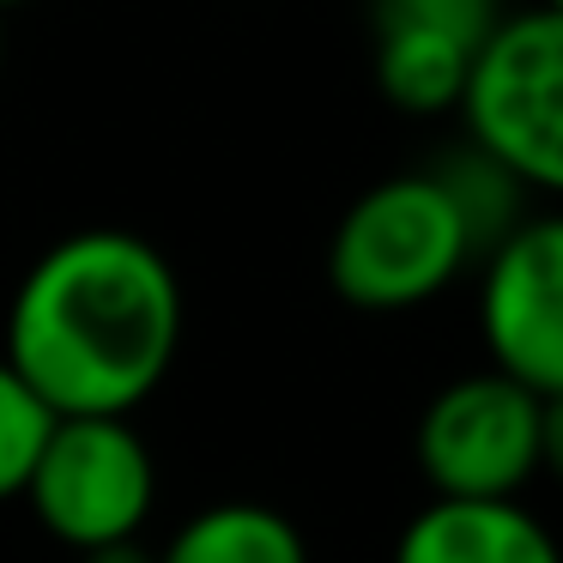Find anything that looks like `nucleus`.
Masks as SVG:
<instances>
[{
	"label": "nucleus",
	"instance_id": "f257e3e1",
	"mask_svg": "<svg viewBox=\"0 0 563 563\" xmlns=\"http://www.w3.org/2000/svg\"><path fill=\"white\" fill-rule=\"evenodd\" d=\"M183 352V279L134 231H74L31 261L7 309V364L55 418H128Z\"/></svg>",
	"mask_w": 563,
	"mask_h": 563
},
{
	"label": "nucleus",
	"instance_id": "0eeeda50",
	"mask_svg": "<svg viewBox=\"0 0 563 563\" xmlns=\"http://www.w3.org/2000/svg\"><path fill=\"white\" fill-rule=\"evenodd\" d=\"M394 563H563V558L545 521L533 509H521V497L509 503L430 497L400 527Z\"/></svg>",
	"mask_w": 563,
	"mask_h": 563
},
{
	"label": "nucleus",
	"instance_id": "1a4fd4ad",
	"mask_svg": "<svg viewBox=\"0 0 563 563\" xmlns=\"http://www.w3.org/2000/svg\"><path fill=\"white\" fill-rule=\"evenodd\" d=\"M473 43L424 25H376V86L406 115H442L461 98Z\"/></svg>",
	"mask_w": 563,
	"mask_h": 563
},
{
	"label": "nucleus",
	"instance_id": "7ed1b4c3",
	"mask_svg": "<svg viewBox=\"0 0 563 563\" xmlns=\"http://www.w3.org/2000/svg\"><path fill=\"white\" fill-rule=\"evenodd\" d=\"M563 449V394H533L521 382L478 369L461 376L418 418V473L437 497L509 503Z\"/></svg>",
	"mask_w": 563,
	"mask_h": 563
},
{
	"label": "nucleus",
	"instance_id": "6e6552de",
	"mask_svg": "<svg viewBox=\"0 0 563 563\" xmlns=\"http://www.w3.org/2000/svg\"><path fill=\"white\" fill-rule=\"evenodd\" d=\"M158 563H309L297 521L273 503H207L170 533Z\"/></svg>",
	"mask_w": 563,
	"mask_h": 563
},
{
	"label": "nucleus",
	"instance_id": "4468645a",
	"mask_svg": "<svg viewBox=\"0 0 563 563\" xmlns=\"http://www.w3.org/2000/svg\"><path fill=\"white\" fill-rule=\"evenodd\" d=\"M13 7H31V0H0V13H13Z\"/></svg>",
	"mask_w": 563,
	"mask_h": 563
},
{
	"label": "nucleus",
	"instance_id": "423d86ee",
	"mask_svg": "<svg viewBox=\"0 0 563 563\" xmlns=\"http://www.w3.org/2000/svg\"><path fill=\"white\" fill-rule=\"evenodd\" d=\"M478 333L490 369L533 394H563V224L521 219L485 249Z\"/></svg>",
	"mask_w": 563,
	"mask_h": 563
},
{
	"label": "nucleus",
	"instance_id": "9b49d317",
	"mask_svg": "<svg viewBox=\"0 0 563 563\" xmlns=\"http://www.w3.org/2000/svg\"><path fill=\"white\" fill-rule=\"evenodd\" d=\"M49 424H55V412L0 357V503L25 497V478L37 466V449L49 437Z\"/></svg>",
	"mask_w": 563,
	"mask_h": 563
},
{
	"label": "nucleus",
	"instance_id": "2eb2a0df",
	"mask_svg": "<svg viewBox=\"0 0 563 563\" xmlns=\"http://www.w3.org/2000/svg\"><path fill=\"white\" fill-rule=\"evenodd\" d=\"M539 7H551V13H558V7H563V0H539Z\"/></svg>",
	"mask_w": 563,
	"mask_h": 563
},
{
	"label": "nucleus",
	"instance_id": "dca6fc26",
	"mask_svg": "<svg viewBox=\"0 0 563 563\" xmlns=\"http://www.w3.org/2000/svg\"><path fill=\"white\" fill-rule=\"evenodd\" d=\"M0 19H7V13H0ZM0 55H7V31H0Z\"/></svg>",
	"mask_w": 563,
	"mask_h": 563
},
{
	"label": "nucleus",
	"instance_id": "ddd939ff",
	"mask_svg": "<svg viewBox=\"0 0 563 563\" xmlns=\"http://www.w3.org/2000/svg\"><path fill=\"white\" fill-rule=\"evenodd\" d=\"M79 563H158V551H146L140 539H115V545L79 551Z\"/></svg>",
	"mask_w": 563,
	"mask_h": 563
},
{
	"label": "nucleus",
	"instance_id": "39448f33",
	"mask_svg": "<svg viewBox=\"0 0 563 563\" xmlns=\"http://www.w3.org/2000/svg\"><path fill=\"white\" fill-rule=\"evenodd\" d=\"M25 503L43 533L67 551L140 539L158 503V466L134 418H55L25 478Z\"/></svg>",
	"mask_w": 563,
	"mask_h": 563
},
{
	"label": "nucleus",
	"instance_id": "20e7f679",
	"mask_svg": "<svg viewBox=\"0 0 563 563\" xmlns=\"http://www.w3.org/2000/svg\"><path fill=\"white\" fill-rule=\"evenodd\" d=\"M454 110L466 115L473 152L527 195L563 188V13L527 7L497 19L466 62Z\"/></svg>",
	"mask_w": 563,
	"mask_h": 563
},
{
	"label": "nucleus",
	"instance_id": "f8f14e48",
	"mask_svg": "<svg viewBox=\"0 0 563 563\" xmlns=\"http://www.w3.org/2000/svg\"><path fill=\"white\" fill-rule=\"evenodd\" d=\"M497 0H376V25H424L461 43H485V31L497 25Z\"/></svg>",
	"mask_w": 563,
	"mask_h": 563
},
{
	"label": "nucleus",
	"instance_id": "f03ea898",
	"mask_svg": "<svg viewBox=\"0 0 563 563\" xmlns=\"http://www.w3.org/2000/svg\"><path fill=\"white\" fill-rule=\"evenodd\" d=\"M473 261L461 212L437 170H406L364 188L328 243V279L352 309L394 316L442 297Z\"/></svg>",
	"mask_w": 563,
	"mask_h": 563
},
{
	"label": "nucleus",
	"instance_id": "9d476101",
	"mask_svg": "<svg viewBox=\"0 0 563 563\" xmlns=\"http://www.w3.org/2000/svg\"><path fill=\"white\" fill-rule=\"evenodd\" d=\"M437 183L449 188L454 212H461L466 236H473V255H485L490 243H503V236H509L515 224L527 219V212H521L527 188L515 183L509 170H497L485 152H473V146H466L461 158L437 164Z\"/></svg>",
	"mask_w": 563,
	"mask_h": 563
}]
</instances>
